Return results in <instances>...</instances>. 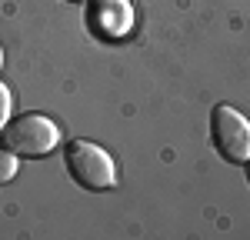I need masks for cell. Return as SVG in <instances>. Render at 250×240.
Masks as SVG:
<instances>
[{"mask_svg": "<svg viewBox=\"0 0 250 240\" xmlns=\"http://www.w3.org/2000/svg\"><path fill=\"white\" fill-rule=\"evenodd\" d=\"M67 170H70V177L77 180L83 190H94V194L110 190L117 183L114 157L104 147L90 143V140H74L67 147Z\"/></svg>", "mask_w": 250, "mask_h": 240, "instance_id": "6da1fadb", "label": "cell"}, {"mask_svg": "<svg viewBox=\"0 0 250 240\" xmlns=\"http://www.w3.org/2000/svg\"><path fill=\"white\" fill-rule=\"evenodd\" d=\"M57 143L60 127L43 114H23L3 127V147L17 157H47L50 150H57Z\"/></svg>", "mask_w": 250, "mask_h": 240, "instance_id": "7a4b0ae2", "label": "cell"}, {"mask_svg": "<svg viewBox=\"0 0 250 240\" xmlns=\"http://www.w3.org/2000/svg\"><path fill=\"white\" fill-rule=\"evenodd\" d=\"M210 140L217 154L227 163H247L250 160V120L233 110L230 103L213 107L210 114Z\"/></svg>", "mask_w": 250, "mask_h": 240, "instance_id": "3957f363", "label": "cell"}, {"mask_svg": "<svg viewBox=\"0 0 250 240\" xmlns=\"http://www.w3.org/2000/svg\"><path fill=\"white\" fill-rule=\"evenodd\" d=\"M87 27L100 40H124L134 30V3L130 0H90Z\"/></svg>", "mask_w": 250, "mask_h": 240, "instance_id": "277c9868", "label": "cell"}, {"mask_svg": "<svg viewBox=\"0 0 250 240\" xmlns=\"http://www.w3.org/2000/svg\"><path fill=\"white\" fill-rule=\"evenodd\" d=\"M17 167H20V160L14 150H0V183H10L17 177Z\"/></svg>", "mask_w": 250, "mask_h": 240, "instance_id": "5b68a950", "label": "cell"}, {"mask_svg": "<svg viewBox=\"0 0 250 240\" xmlns=\"http://www.w3.org/2000/svg\"><path fill=\"white\" fill-rule=\"evenodd\" d=\"M7 120H10V87L0 83V134H3Z\"/></svg>", "mask_w": 250, "mask_h": 240, "instance_id": "8992f818", "label": "cell"}, {"mask_svg": "<svg viewBox=\"0 0 250 240\" xmlns=\"http://www.w3.org/2000/svg\"><path fill=\"white\" fill-rule=\"evenodd\" d=\"M0 67H3V47H0Z\"/></svg>", "mask_w": 250, "mask_h": 240, "instance_id": "52a82bcc", "label": "cell"}, {"mask_svg": "<svg viewBox=\"0 0 250 240\" xmlns=\"http://www.w3.org/2000/svg\"><path fill=\"white\" fill-rule=\"evenodd\" d=\"M67 3H83V0H67Z\"/></svg>", "mask_w": 250, "mask_h": 240, "instance_id": "ba28073f", "label": "cell"}, {"mask_svg": "<svg viewBox=\"0 0 250 240\" xmlns=\"http://www.w3.org/2000/svg\"><path fill=\"white\" fill-rule=\"evenodd\" d=\"M247 163H250V160H247ZM247 180H250V167H247Z\"/></svg>", "mask_w": 250, "mask_h": 240, "instance_id": "9c48e42d", "label": "cell"}]
</instances>
